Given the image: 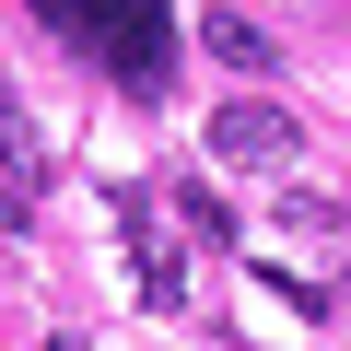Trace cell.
Segmentation results:
<instances>
[{
  "instance_id": "obj_5",
  "label": "cell",
  "mask_w": 351,
  "mask_h": 351,
  "mask_svg": "<svg viewBox=\"0 0 351 351\" xmlns=\"http://www.w3.org/2000/svg\"><path fill=\"white\" fill-rule=\"evenodd\" d=\"M176 223H188V234H199V246H234V211H223V199H211V188H176Z\"/></svg>"
},
{
  "instance_id": "obj_4",
  "label": "cell",
  "mask_w": 351,
  "mask_h": 351,
  "mask_svg": "<svg viewBox=\"0 0 351 351\" xmlns=\"http://www.w3.org/2000/svg\"><path fill=\"white\" fill-rule=\"evenodd\" d=\"M281 234H304V246H339L351 223H339V211H328L316 188H281Z\"/></svg>"
},
{
  "instance_id": "obj_1",
  "label": "cell",
  "mask_w": 351,
  "mask_h": 351,
  "mask_svg": "<svg viewBox=\"0 0 351 351\" xmlns=\"http://www.w3.org/2000/svg\"><path fill=\"white\" fill-rule=\"evenodd\" d=\"M36 24H47L59 47H82L94 71H117L129 94H164V59H176L164 0H36Z\"/></svg>"
},
{
  "instance_id": "obj_2",
  "label": "cell",
  "mask_w": 351,
  "mask_h": 351,
  "mask_svg": "<svg viewBox=\"0 0 351 351\" xmlns=\"http://www.w3.org/2000/svg\"><path fill=\"white\" fill-rule=\"evenodd\" d=\"M211 152L246 164V176H281V164L304 152V129H293V106H269V94H223V106H211Z\"/></svg>"
},
{
  "instance_id": "obj_6",
  "label": "cell",
  "mask_w": 351,
  "mask_h": 351,
  "mask_svg": "<svg viewBox=\"0 0 351 351\" xmlns=\"http://www.w3.org/2000/svg\"><path fill=\"white\" fill-rule=\"evenodd\" d=\"M47 351H82V339H47Z\"/></svg>"
},
{
  "instance_id": "obj_3",
  "label": "cell",
  "mask_w": 351,
  "mask_h": 351,
  "mask_svg": "<svg viewBox=\"0 0 351 351\" xmlns=\"http://www.w3.org/2000/svg\"><path fill=\"white\" fill-rule=\"evenodd\" d=\"M199 47H211L223 71H269V36H258L246 12H199Z\"/></svg>"
}]
</instances>
